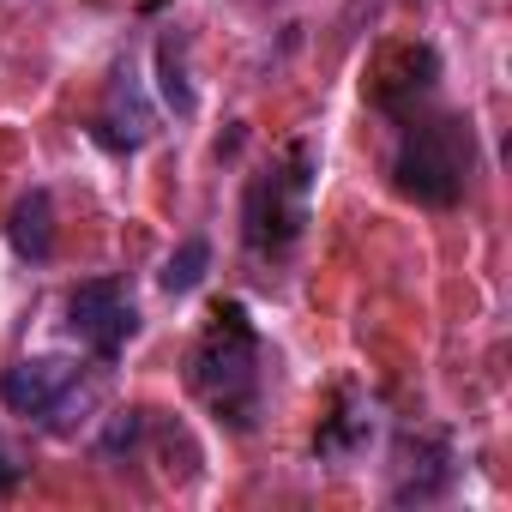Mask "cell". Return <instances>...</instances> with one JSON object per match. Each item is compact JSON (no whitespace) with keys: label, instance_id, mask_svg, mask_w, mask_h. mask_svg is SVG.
I'll return each instance as SVG.
<instances>
[{"label":"cell","instance_id":"obj_1","mask_svg":"<svg viewBox=\"0 0 512 512\" xmlns=\"http://www.w3.org/2000/svg\"><path fill=\"white\" fill-rule=\"evenodd\" d=\"M187 380L217 416H229L235 428H253V410H260V332H253L241 302H223L211 314L205 338L193 344Z\"/></svg>","mask_w":512,"mask_h":512},{"label":"cell","instance_id":"obj_2","mask_svg":"<svg viewBox=\"0 0 512 512\" xmlns=\"http://www.w3.org/2000/svg\"><path fill=\"white\" fill-rule=\"evenodd\" d=\"M392 175H398V193L416 205H434V211L458 205L464 181H470V121H458V115L410 121L398 139Z\"/></svg>","mask_w":512,"mask_h":512},{"label":"cell","instance_id":"obj_3","mask_svg":"<svg viewBox=\"0 0 512 512\" xmlns=\"http://www.w3.org/2000/svg\"><path fill=\"white\" fill-rule=\"evenodd\" d=\"M308 187H314V151L290 145V169H266L253 175L247 205H241V235L253 253H284L302 223H308Z\"/></svg>","mask_w":512,"mask_h":512},{"label":"cell","instance_id":"obj_4","mask_svg":"<svg viewBox=\"0 0 512 512\" xmlns=\"http://www.w3.org/2000/svg\"><path fill=\"white\" fill-rule=\"evenodd\" d=\"M67 326H73V338H85L103 362H115L121 344L139 332V314H133V302L121 296L115 278H91V284L73 290V302H67Z\"/></svg>","mask_w":512,"mask_h":512},{"label":"cell","instance_id":"obj_5","mask_svg":"<svg viewBox=\"0 0 512 512\" xmlns=\"http://www.w3.org/2000/svg\"><path fill=\"white\" fill-rule=\"evenodd\" d=\"M73 380H79V368H73L67 356H31V362H19V368L0 374V398H7L13 416H49L55 398H61Z\"/></svg>","mask_w":512,"mask_h":512},{"label":"cell","instance_id":"obj_6","mask_svg":"<svg viewBox=\"0 0 512 512\" xmlns=\"http://www.w3.org/2000/svg\"><path fill=\"white\" fill-rule=\"evenodd\" d=\"M97 139H103L109 151H139V145L151 139V103H145L133 67H121V73L109 79V103H103V115H97Z\"/></svg>","mask_w":512,"mask_h":512},{"label":"cell","instance_id":"obj_7","mask_svg":"<svg viewBox=\"0 0 512 512\" xmlns=\"http://www.w3.org/2000/svg\"><path fill=\"white\" fill-rule=\"evenodd\" d=\"M7 241H13L19 260H31V266H43L49 253H55V199H49L43 187L19 193V205H13V217H7Z\"/></svg>","mask_w":512,"mask_h":512},{"label":"cell","instance_id":"obj_8","mask_svg":"<svg viewBox=\"0 0 512 512\" xmlns=\"http://www.w3.org/2000/svg\"><path fill=\"white\" fill-rule=\"evenodd\" d=\"M434 73H440L434 49H404V55L392 61V73L374 79V103H380L386 115H410V103L434 91Z\"/></svg>","mask_w":512,"mask_h":512},{"label":"cell","instance_id":"obj_9","mask_svg":"<svg viewBox=\"0 0 512 512\" xmlns=\"http://www.w3.org/2000/svg\"><path fill=\"white\" fill-rule=\"evenodd\" d=\"M404 458H410V464H404L410 476L392 488L398 506H404V500H434V494L452 482V446H446V440H410Z\"/></svg>","mask_w":512,"mask_h":512},{"label":"cell","instance_id":"obj_10","mask_svg":"<svg viewBox=\"0 0 512 512\" xmlns=\"http://www.w3.org/2000/svg\"><path fill=\"white\" fill-rule=\"evenodd\" d=\"M211 272V241L205 235H187L169 260H163V272H157V284L169 290V296H187V290H199V278Z\"/></svg>","mask_w":512,"mask_h":512},{"label":"cell","instance_id":"obj_11","mask_svg":"<svg viewBox=\"0 0 512 512\" xmlns=\"http://www.w3.org/2000/svg\"><path fill=\"white\" fill-rule=\"evenodd\" d=\"M157 79H163V103L175 115H193V85H187V43L175 31H163L157 43Z\"/></svg>","mask_w":512,"mask_h":512},{"label":"cell","instance_id":"obj_12","mask_svg":"<svg viewBox=\"0 0 512 512\" xmlns=\"http://www.w3.org/2000/svg\"><path fill=\"white\" fill-rule=\"evenodd\" d=\"M362 440H368V416L362 410H338L332 428L320 434V458H350V452H362Z\"/></svg>","mask_w":512,"mask_h":512},{"label":"cell","instance_id":"obj_13","mask_svg":"<svg viewBox=\"0 0 512 512\" xmlns=\"http://www.w3.org/2000/svg\"><path fill=\"white\" fill-rule=\"evenodd\" d=\"M139 434H145V410H115L109 428H103V440H97V452L103 458H121V452L139 446Z\"/></svg>","mask_w":512,"mask_h":512},{"label":"cell","instance_id":"obj_14","mask_svg":"<svg viewBox=\"0 0 512 512\" xmlns=\"http://www.w3.org/2000/svg\"><path fill=\"white\" fill-rule=\"evenodd\" d=\"M19 476H25V470H19V464H13V458H7V452H0V488H13V482H19Z\"/></svg>","mask_w":512,"mask_h":512}]
</instances>
